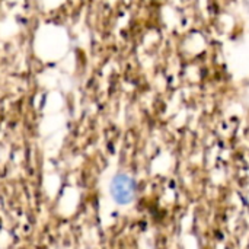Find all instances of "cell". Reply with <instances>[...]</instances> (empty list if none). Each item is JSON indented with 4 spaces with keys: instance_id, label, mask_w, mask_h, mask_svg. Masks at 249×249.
<instances>
[{
    "instance_id": "cell-1",
    "label": "cell",
    "mask_w": 249,
    "mask_h": 249,
    "mask_svg": "<svg viewBox=\"0 0 249 249\" xmlns=\"http://www.w3.org/2000/svg\"><path fill=\"white\" fill-rule=\"evenodd\" d=\"M109 191L114 201L118 204H128L136 196V182L127 174H117L111 181Z\"/></svg>"
}]
</instances>
